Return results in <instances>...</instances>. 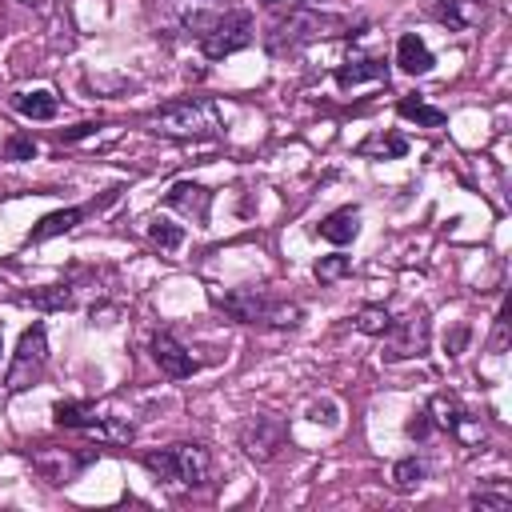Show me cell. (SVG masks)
Listing matches in <instances>:
<instances>
[{"instance_id":"24","label":"cell","mask_w":512,"mask_h":512,"mask_svg":"<svg viewBox=\"0 0 512 512\" xmlns=\"http://www.w3.org/2000/svg\"><path fill=\"white\" fill-rule=\"evenodd\" d=\"M148 240H152L156 248H164V252H176V248L184 244V228L172 224L168 216H152V220H148Z\"/></svg>"},{"instance_id":"27","label":"cell","mask_w":512,"mask_h":512,"mask_svg":"<svg viewBox=\"0 0 512 512\" xmlns=\"http://www.w3.org/2000/svg\"><path fill=\"white\" fill-rule=\"evenodd\" d=\"M468 508H492V512H504V508H512V496L508 492H472L468 496Z\"/></svg>"},{"instance_id":"21","label":"cell","mask_w":512,"mask_h":512,"mask_svg":"<svg viewBox=\"0 0 512 512\" xmlns=\"http://www.w3.org/2000/svg\"><path fill=\"white\" fill-rule=\"evenodd\" d=\"M392 488L396 492H412V488H420L424 480H428V464L424 460H416V456H404V460H396L392 464Z\"/></svg>"},{"instance_id":"32","label":"cell","mask_w":512,"mask_h":512,"mask_svg":"<svg viewBox=\"0 0 512 512\" xmlns=\"http://www.w3.org/2000/svg\"><path fill=\"white\" fill-rule=\"evenodd\" d=\"M260 4H264V8H280L284 0H260Z\"/></svg>"},{"instance_id":"31","label":"cell","mask_w":512,"mask_h":512,"mask_svg":"<svg viewBox=\"0 0 512 512\" xmlns=\"http://www.w3.org/2000/svg\"><path fill=\"white\" fill-rule=\"evenodd\" d=\"M464 340H468V328H456V332H452V340H448V356H456V352L464 348Z\"/></svg>"},{"instance_id":"4","label":"cell","mask_w":512,"mask_h":512,"mask_svg":"<svg viewBox=\"0 0 512 512\" xmlns=\"http://www.w3.org/2000/svg\"><path fill=\"white\" fill-rule=\"evenodd\" d=\"M140 464L164 484L204 488L212 480V452L204 444H168L160 452H144Z\"/></svg>"},{"instance_id":"14","label":"cell","mask_w":512,"mask_h":512,"mask_svg":"<svg viewBox=\"0 0 512 512\" xmlns=\"http://www.w3.org/2000/svg\"><path fill=\"white\" fill-rule=\"evenodd\" d=\"M356 232H360V208L356 204H344V208H336L320 220V236L328 244H352Z\"/></svg>"},{"instance_id":"18","label":"cell","mask_w":512,"mask_h":512,"mask_svg":"<svg viewBox=\"0 0 512 512\" xmlns=\"http://www.w3.org/2000/svg\"><path fill=\"white\" fill-rule=\"evenodd\" d=\"M424 412L432 416V428H444V432H456V424L464 420V404L452 392H436Z\"/></svg>"},{"instance_id":"5","label":"cell","mask_w":512,"mask_h":512,"mask_svg":"<svg viewBox=\"0 0 512 512\" xmlns=\"http://www.w3.org/2000/svg\"><path fill=\"white\" fill-rule=\"evenodd\" d=\"M44 364H48V332H44V324H32V328H24V336L12 352L4 388L8 392H28L44 376Z\"/></svg>"},{"instance_id":"8","label":"cell","mask_w":512,"mask_h":512,"mask_svg":"<svg viewBox=\"0 0 512 512\" xmlns=\"http://www.w3.org/2000/svg\"><path fill=\"white\" fill-rule=\"evenodd\" d=\"M240 448H244L248 460L268 464V460H276L288 448V424L280 416H272V412L248 416L244 428H240Z\"/></svg>"},{"instance_id":"23","label":"cell","mask_w":512,"mask_h":512,"mask_svg":"<svg viewBox=\"0 0 512 512\" xmlns=\"http://www.w3.org/2000/svg\"><path fill=\"white\" fill-rule=\"evenodd\" d=\"M24 304H32V308H40V312H60V308L72 304V288H68V284H48V288L28 292Z\"/></svg>"},{"instance_id":"29","label":"cell","mask_w":512,"mask_h":512,"mask_svg":"<svg viewBox=\"0 0 512 512\" xmlns=\"http://www.w3.org/2000/svg\"><path fill=\"white\" fill-rule=\"evenodd\" d=\"M8 156H12V160H32V156H36V140L12 136V140H8Z\"/></svg>"},{"instance_id":"16","label":"cell","mask_w":512,"mask_h":512,"mask_svg":"<svg viewBox=\"0 0 512 512\" xmlns=\"http://www.w3.org/2000/svg\"><path fill=\"white\" fill-rule=\"evenodd\" d=\"M8 104H12L20 116H28V120H52L56 108H60L56 96H52L48 88H36V92H12Z\"/></svg>"},{"instance_id":"2","label":"cell","mask_w":512,"mask_h":512,"mask_svg":"<svg viewBox=\"0 0 512 512\" xmlns=\"http://www.w3.org/2000/svg\"><path fill=\"white\" fill-rule=\"evenodd\" d=\"M212 304L228 312L240 324H260V328H296L304 320V308L292 300H272L256 288H232V292H212Z\"/></svg>"},{"instance_id":"11","label":"cell","mask_w":512,"mask_h":512,"mask_svg":"<svg viewBox=\"0 0 512 512\" xmlns=\"http://www.w3.org/2000/svg\"><path fill=\"white\" fill-rule=\"evenodd\" d=\"M164 204L168 208H180V212H188L192 220H208V208H212V192L204 188V184H192V180H176L168 192H164Z\"/></svg>"},{"instance_id":"20","label":"cell","mask_w":512,"mask_h":512,"mask_svg":"<svg viewBox=\"0 0 512 512\" xmlns=\"http://www.w3.org/2000/svg\"><path fill=\"white\" fill-rule=\"evenodd\" d=\"M484 16H488L484 0H448V8L440 12V20L448 28H476Z\"/></svg>"},{"instance_id":"6","label":"cell","mask_w":512,"mask_h":512,"mask_svg":"<svg viewBox=\"0 0 512 512\" xmlns=\"http://www.w3.org/2000/svg\"><path fill=\"white\" fill-rule=\"evenodd\" d=\"M384 340V360H416L428 352L432 340V324L424 308H412L404 316H392V328L380 336Z\"/></svg>"},{"instance_id":"9","label":"cell","mask_w":512,"mask_h":512,"mask_svg":"<svg viewBox=\"0 0 512 512\" xmlns=\"http://www.w3.org/2000/svg\"><path fill=\"white\" fill-rule=\"evenodd\" d=\"M232 4L228 0H168V16L180 24V32H188V36H208L212 32V24L228 12Z\"/></svg>"},{"instance_id":"7","label":"cell","mask_w":512,"mask_h":512,"mask_svg":"<svg viewBox=\"0 0 512 512\" xmlns=\"http://www.w3.org/2000/svg\"><path fill=\"white\" fill-rule=\"evenodd\" d=\"M252 36H256V20H252V12H248V8H228V12L212 24V32L200 36V52H204L208 60H224V56L248 48Z\"/></svg>"},{"instance_id":"3","label":"cell","mask_w":512,"mask_h":512,"mask_svg":"<svg viewBox=\"0 0 512 512\" xmlns=\"http://www.w3.org/2000/svg\"><path fill=\"white\" fill-rule=\"evenodd\" d=\"M340 28H348L344 16L316 12V8H296V12H288L284 20H276V24L268 28L264 48H268V56H292V52H300L304 44H312V40H320V36H332V32H340Z\"/></svg>"},{"instance_id":"22","label":"cell","mask_w":512,"mask_h":512,"mask_svg":"<svg viewBox=\"0 0 512 512\" xmlns=\"http://www.w3.org/2000/svg\"><path fill=\"white\" fill-rule=\"evenodd\" d=\"M396 112H400L404 120L424 124V128H444V124H448V116H444L440 108H432V104H424V100H412V96H404V100L396 104Z\"/></svg>"},{"instance_id":"12","label":"cell","mask_w":512,"mask_h":512,"mask_svg":"<svg viewBox=\"0 0 512 512\" xmlns=\"http://www.w3.org/2000/svg\"><path fill=\"white\" fill-rule=\"evenodd\" d=\"M396 64H400L408 76H424V72H432L436 56H432V48L420 40V32H404V36L396 40Z\"/></svg>"},{"instance_id":"15","label":"cell","mask_w":512,"mask_h":512,"mask_svg":"<svg viewBox=\"0 0 512 512\" xmlns=\"http://www.w3.org/2000/svg\"><path fill=\"white\" fill-rule=\"evenodd\" d=\"M404 152H408V140L396 132H372L356 144V156H364V160H400Z\"/></svg>"},{"instance_id":"25","label":"cell","mask_w":512,"mask_h":512,"mask_svg":"<svg viewBox=\"0 0 512 512\" xmlns=\"http://www.w3.org/2000/svg\"><path fill=\"white\" fill-rule=\"evenodd\" d=\"M356 328H360L364 336H384V332L392 328V312L380 308V304H364V308L356 312Z\"/></svg>"},{"instance_id":"30","label":"cell","mask_w":512,"mask_h":512,"mask_svg":"<svg viewBox=\"0 0 512 512\" xmlns=\"http://www.w3.org/2000/svg\"><path fill=\"white\" fill-rule=\"evenodd\" d=\"M96 128H100V124H76V128H68V132H60V140H64V144H72V140H84V136H96Z\"/></svg>"},{"instance_id":"13","label":"cell","mask_w":512,"mask_h":512,"mask_svg":"<svg viewBox=\"0 0 512 512\" xmlns=\"http://www.w3.org/2000/svg\"><path fill=\"white\" fill-rule=\"evenodd\" d=\"M332 76H336L340 88H356V84H364V80H388V64L376 60V56H352V60H344Z\"/></svg>"},{"instance_id":"10","label":"cell","mask_w":512,"mask_h":512,"mask_svg":"<svg viewBox=\"0 0 512 512\" xmlns=\"http://www.w3.org/2000/svg\"><path fill=\"white\" fill-rule=\"evenodd\" d=\"M152 360H156V368H160L168 380H188V376H196V368H200V360H196L172 332H156V336H152Z\"/></svg>"},{"instance_id":"1","label":"cell","mask_w":512,"mask_h":512,"mask_svg":"<svg viewBox=\"0 0 512 512\" xmlns=\"http://www.w3.org/2000/svg\"><path fill=\"white\" fill-rule=\"evenodd\" d=\"M148 128L168 140H216L224 132V116L212 100L188 96V100H172L148 112Z\"/></svg>"},{"instance_id":"28","label":"cell","mask_w":512,"mask_h":512,"mask_svg":"<svg viewBox=\"0 0 512 512\" xmlns=\"http://www.w3.org/2000/svg\"><path fill=\"white\" fill-rule=\"evenodd\" d=\"M404 432H408L412 440H428V436H432V416H428L424 408H420V412H412V420L404 424Z\"/></svg>"},{"instance_id":"19","label":"cell","mask_w":512,"mask_h":512,"mask_svg":"<svg viewBox=\"0 0 512 512\" xmlns=\"http://www.w3.org/2000/svg\"><path fill=\"white\" fill-rule=\"evenodd\" d=\"M52 420L60 424V428H76V432H88L100 416H96V408L92 404H80V400H60L56 408H52Z\"/></svg>"},{"instance_id":"26","label":"cell","mask_w":512,"mask_h":512,"mask_svg":"<svg viewBox=\"0 0 512 512\" xmlns=\"http://www.w3.org/2000/svg\"><path fill=\"white\" fill-rule=\"evenodd\" d=\"M312 272H316V280H320V284H336V280H344V276L352 272V256H344V252H332V256H320Z\"/></svg>"},{"instance_id":"17","label":"cell","mask_w":512,"mask_h":512,"mask_svg":"<svg viewBox=\"0 0 512 512\" xmlns=\"http://www.w3.org/2000/svg\"><path fill=\"white\" fill-rule=\"evenodd\" d=\"M80 220H84V208H60V212H48V216L28 232V240H32V244L52 240V236H60V232H72Z\"/></svg>"},{"instance_id":"33","label":"cell","mask_w":512,"mask_h":512,"mask_svg":"<svg viewBox=\"0 0 512 512\" xmlns=\"http://www.w3.org/2000/svg\"><path fill=\"white\" fill-rule=\"evenodd\" d=\"M24 4H32V8H40V4H44V0H24Z\"/></svg>"}]
</instances>
